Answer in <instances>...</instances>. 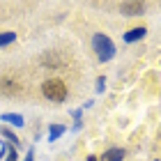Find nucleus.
I'll use <instances>...</instances> for the list:
<instances>
[{
  "label": "nucleus",
  "mask_w": 161,
  "mask_h": 161,
  "mask_svg": "<svg viewBox=\"0 0 161 161\" xmlns=\"http://www.w3.org/2000/svg\"><path fill=\"white\" fill-rule=\"evenodd\" d=\"M92 46H94V53H97V58L101 62L113 60L115 44L111 42V37H106V35H94V37H92Z\"/></svg>",
  "instance_id": "1"
},
{
  "label": "nucleus",
  "mask_w": 161,
  "mask_h": 161,
  "mask_svg": "<svg viewBox=\"0 0 161 161\" xmlns=\"http://www.w3.org/2000/svg\"><path fill=\"white\" fill-rule=\"evenodd\" d=\"M42 90H44V97H46L48 101H55V104H60V101L67 99V85H64L60 78L46 80V83L42 85Z\"/></svg>",
  "instance_id": "2"
},
{
  "label": "nucleus",
  "mask_w": 161,
  "mask_h": 161,
  "mask_svg": "<svg viewBox=\"0 0 161 161\" xmlns=\"http://www.w3.org/2000/svg\"><path fill=\"white\" fill-rule=\"evenodd\" d=\"M120 9H122L124 16H138V14H143L145 5H143V3H122Z\"/></svg>",
  "instance_id": "3"
},
{
  "label": "nucleus",
  "mask_w": 161,
  "mask_h": 161,
  "mask_svg": "<svg viewBox=\"0 0 161 161\" xmlns=\"http://www.w3.org/2000/svg\"><path fill=\"white\" fill-rule=\"evenodd\" d=\"M122 159H124V152L120 147H111V150H106L97 161H122Z\"/></svg>",
  "instance_id": "4"
},
{
  "label": "nucleus",
  "mask_w": 161,
  "mask_h": 161,
  "mask_svg": "<svg viewBox=\"0 0 161 161\" xmlns=\"http://www.w3.org/2000/svg\"><path fill=\"white\" fill-rule=\"evenodd\" d=\"M145 35H147V28H134V30H129L127 35H124V42L127 44H134V42H138V39H143Z\"/></svg>",
  "instance_id": "5"
},
{
  "label": "nucleus",
  "mask_w": 161,
  "mask_h": 161,
  "mask_svg": "<svg viewBox=\"0 0 161 161\" xmlns=\"http://www.w3.org/2000/svg\"><path fill=\"white\" fill-rule=\"evenodd\" d=\"M3 120L5 124H14V127H23V118L21 115H16V113H3Z\"/></svg>",
  "instance_id": "6"
},
{
  "label": "nucleus",
  "mask_w": 161,
  "mask_h": 161,
  "mask_svg": "<svg viewBox=\"0 0 161 161\" xmlns=\"http://www.w3.org/2000/svg\"><path fill=\"white\" fill-rule=\"evenodd\" d=\"M62 134H64V127H62V124H51V127H48V141H51V143L58 141Z\"/></svg>",
  "instance_id": "7"
},
{
  "label": "nucleus",
  "mask_w": 161,
  "mask_h": 161,
  "mask_svg": "<svg viewBox=\"0 0 161 161\" xmlns=\"http://www.w3.org/2000/svg\"><path fill=\"white\" fill-rule=\"evenodd\" d=\"M0 134H3V136H5V138H7V141H9L12 145H19V143H21V141H19V136L14 134V131H12L9 127H0Z\"/></svg>",
  "instance_id": "8"
},
{
  "label": "nucleus",
  "mask_w": 161,
  "mask_h": 161,
  "mask_svg": "<svg viewBox=\"0 0 161 161\" xmlns=\"http://www.w3.org/2000/svg\"><path fill=\"white\" fill-rule=\"evenodd\" d=\"M14 39H16L14 32H0V46H7V44H12Z\"/></svg>",
  "instance_id": "9"
},
{
  "label": "nucleus",
  "mask_w": 161,
  "mask_h": 161,
  "mask_svg": "<svg viewBox=\"0 0 161 161\" xmlns=\"http://www.w3.org/2000/svg\"><path fill=\"white\" fill-rule=\"evenodd\" d=\"M16 159H19V157H16V150H14V147L5 154V161H16Z\"/></svg>",
  "instance_id": "10"
},
{
  "label": "nucleus",
  "mask_w": 161,
  "mask_h": 161,
  "mask_svg": "<svg viewBox=\"0 0 161 161\" xmlns=\"http://www.w3.org/2000/svg\"><path fill=\"white\" fill-rule=\"evenodd\" d=\"M104 87H106V80L99 76V78H97V92H104Z\"/></svg>",
  "instance_id": "11"
},
{
  "label": "nucleus",
  "mask_w": 161,
  "mask_h": 161,
  "mask_svg": "<svg viewBox=\"0 0 161 161\" xmlns=\"http://www.w3.org/2000/svg\"><path fill=\"white\" fill-rule=\"evenodd\" d=\"M23 161H35V154H32V150H30V152L25 154V159H23Z\"/></svg>",
  "instance_id": "12"
},
{
  "label": "nucleus",
  "mask_w": 161,
  "mask_h": 161,
  "mask_svg": "<svg viewBox=\"0 0 161 161\" xmlns=\"http://www.w3.org/2000/svg\"><path fill=\"white\" fill-rule=\"evenodd\" d=\"M87 161H97V157H87Z\"/></svg>",
  "instance_id": "13"
}]
</instances>
